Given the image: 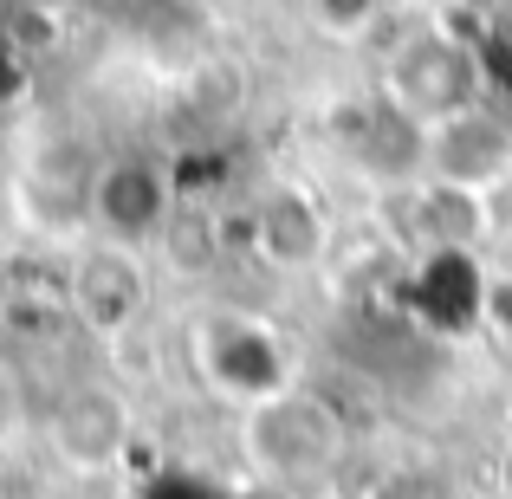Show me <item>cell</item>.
<instances>
[{
    "label": "cell",
    "instance_id": "obj_13",
    "mask_svg": "<svg viewBox=\"0 0 512 499\" xmlns=\"http://www.w3.org/2000/svg\"><path fill=\"white\" fill-rule=\"evenodd\" d=\"M227 499H305V487H286V480H266V474H247Z\"/></svg>",
    "mask_w": 512,
    "mask_h": 499
},
{
    "label": "cell",
    "instance_id": "obj_5",
    "mask_svg": "<svg viewBox=\"0 0 512 499\" xmlns=\"http://www.w3.org/2000/svg\"><path fill=\"white\" fill-rule=\"evenodd\" d=\"M150 312V266L137 247H117V240H91L65 260V318L91 337H124L143 325Z\"/></svg>",
    "mask_w": 512,
    "mask_h": 499
},
{
    "label": "cell",
    "instance_id": "obj_6",
    "mask_svg": "<svg viewBox=\"0 0 512 499\" xmlns=\"http://www.w3.org/2000/svg\"><path fill=\"white\" fill-rule=\"evenodd\" d=\"M389 201H396V247L409 260H441V253L480 260V247L493 240V195L480 188L415 175L409 188H389Z\"/></svg>",
    "mask_w": 512,
    "mask_h": 499
},
{
    "label": "cell",
    "instance_id": "obj_15",
    "mask_svg": "<svg viewBox=\"0 0 512 499\" xmlns=\"http://www.w3.org/2000/svg\"><path fill=\"white\" fill-rule=\"evenodd\" d=\"M0 499H7V461H0Z\"/></svg>",
    "mask_w": 512,
    "mask_h": 499
},
{
    "label": "cell",
    "instance_id": "obj_11",
    "mask_svg": "<svg viewBox=\"0 0 512 499\" xmlns=\"http://www.w3.org/2000/svg\"><path fill=\"white\" fill-rule=\"evenodd\" d=\"M383 7H389V0H312L318 26H325V33H338V39L370 33V26L383 20Z\"/></svg>",
    "mask_w": 512,
    "mask_h": 499
},
{
    "label": "cell",
    "instance_id": "obj_9",
    "mask_svg": "<svg viewBox=\"0 0 512 499\" xmlns=\"http://www.w3.org/2000/svg\"><path fill=\"white\" fill-rule=\"evenodd\" d=\"M331 143L344 150V163L357 175H370L376 188H409L422 175V124L396 111L383 91L344 98L331 111Z\"/></svg>",
    "mask_w": 512,
    "mask_h": 499
},
{
    "label": "cell",
    "instance_id": "obj_8",
    "mask_svg": "<svg viewBox=\"0 0 512 499\" xmlns=\"http://www.w3.org/2000/svg\"><path fill=\"white\" fill-rule=\"evenodd\" d=\"M247 247L266 273H318L331 253V214L305 182H266L247 208Z\"/></svg>",
    "mask_w": 512,
    "mask_h": 499
},
{
    "label": "cell",
    "instance_id": "obj_2",
    "mask_svg": "<svg viewBox=\"0 0 512 499\" xmlns=\"http://www.w3.org/2000/svg\"><path fill=\"white\" fill-rule=\"evenodd\" d=\"M344 454H350V415L305 383L240 409V461H247V474L286 480V487H312Z\"/></svg>",
    "mask_w": 512,
    "mask_h": 499
},
{
    "label": "cell",
    "instance_id": "obj_12",
    "mask_svg": "<svg viewBox=\"0 0 512 499\" xmlns=\"http://www.w3.org/2000/svg\"><path fill=\"white\" fill-rule=\"evenodd\" d=\"M20 85H26V52L13 46V33L0 26V104L20 98Z\"/></svg>",
    "mask_w": 512,
    "mask_h": 499
},
{
    "label": "cell",
    "instance_id": "obj_10",
    "mask_svg": "<svg viewBox=\"0 0 512 499\" xmlns=\"http://www.w3.org/2000/svg\"><path fill=\"white\" fill-rule=\"evenodd\" d=\"M422 175L493 195L512 175V117L487 98V104H474V111L448 117V124L422 130Z\"/></svg>",
    "mask_w": 512,
    "mask_h": 499
},
{
    "label": "cell",
    "instance_id": "obj_4",
    "mask_svg": "<svg viewBox=\"0 0 512 499\" xmlns=\"http://www.w3.org/2000/svg\"><path fill=\"white\" fill-rule=\"evenodd\" d=\"M195 363H201V376H208V389L227 396L234 409H247V402L279 396V389L299 383V376H292L286 337L266 325V318H253V312H208L201 318L195 325Z\"/></svg>",
    "mask_w": 512,
    "mask_h": 499
},
{
    "label": "cell",
    "instance_id": "obj_14",
    "mask_svg": "<svg viewBox=\"0 0 512 499\" xmlns=\"http://www.w3.org/2000/svg\"><path fill=\"white\" fill-rule=\"evenodd\" d=\"M13 7H46V13H59L65 0H13Z\"/></svg>",
    "mask_w": 512,
    "mask_h": 499
},
{
    "label": "cell",
    "instance_id": "obj_3",
    "mask_svg": "<svg viewBox=\"0 0 512 499\" xmlns=\"http://www.w3.org/2000/svg\"><path fill=\"white\" fill-rule=\"evenodd\" d=\"M175 208H182V188H175V169L150 150H117L91 169L85 182V214L98 227V240H117V247H150L175 227Z\"/></svg>",
    "mask_w": 512,
    "mask_h": 499
},
{
    "label": "cell",
    "instance_id": "obj_7",
    "mask_svg": "<svg viewBox=\"0 0 512 499\" xmlns=\"http://www.w3.org/2000/svg\"><path fill=\"white\" fill-rule=\"evenodd\" d=\"M130 435H137V415H130V396L111 383H72L46 409V441L59 454V467H72V474L124 467Z\"/></svg>",
    "mask_w": 512,
    "mask_h": 499
},
{
    "label": "cell",
    "instance_id": "obj_1",
    "mask_svg": "<svg viewBox=\"0 0 512 499\" xmlns=\"http://www.w3.org/2000/svg\"><path fill=\"white\" fill-rule=\"evenodd\" d=\"M376 91H383L409 124L435 130V124H448V117L487 104L493 98V72H487V52H480L467 33H454V26H441V20H422L383 52Z\"/></svg>",
    "mask_w": 512,
    "mask_h": 499
}]
</instances>
